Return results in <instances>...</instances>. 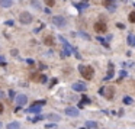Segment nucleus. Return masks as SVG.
Instances as JSON below:
<instances>
[{
    "mask_svg": "<svg viewBox=\"0 0 135 129\" xmlns=\"http://www.w3.org/2000/svg\"><path fill=\"white\" fill-rule=\"evenodd\" d=\"M81 102H83V103H90V99H89V97H86V96H84L83 99H81Z\"/></svg>",
    "mask_w": 135,
    "mask_h": 129,
    "instance_id": "26",
    "label": "nucleus"
},
{
    "mask_svg": "<svg viewBox=\"0 0 135 129\" xmlns=\"http://www.w3.org/2000/svg\"><path fill=\"white\" fill-rule=\"evenodd\" d=\"M4 97V92H0V99H3Z\"/></svg>",
    "mask_w": 135,
    "mask_h": 129,
    "instance_id": "29",
    "label": "nucleus"
},
{
    "mask_svg": "<svg viewBox=\"0 0 135 129\" xmlns=\"http://www.w3.org/2000/svg\"><path fill=\"white\" fill-rule=\"evenodd\" d=\"M41 119H44V116H42V115H38V116H35V118L32 119V122H38V120H41Z\"/></svg>",
    "mask_w": 135,
    "mask_h": 129,
    "instance_id": "22",
    "label": "nucleus"
},
{
    "mask_svg": "<svg viewBox=\"0 0 135 129\" xmlns=\"http://www.w3.org/2000/svg\"><path fill=\"white\" fill-rule=\"evenodd\" d=\"M128 19H129V22L135 23V12H131V13H129V16H128Z\"/></svg>",
    "mask_w": 135,
    "mask_h": 129,
    "instance_id": "17",
    "label": "nucleus"
},
{
    "mask_svg": "<svg viewBox=\"0 0 135 129\" xmlns=\"http://www.w3.org/2000/svg\"><path fill=\"white\" fill-rule=\"evenodd\" d=\"M124 103H125V104H132V103H134V100H132V97L125 96V97H124Z\"/></svg>",
    "mask_w": 135,
    "mask_h": 129,
    "instance_id": "15",
    "label": "nucleus"
},
{
    "mask_svg": "<svg viewBox=\"0 0 135 129\" xmlns=\"http://www.w3.org/2000/svg\"><path fill=\"white\" fill-rule=\"evenodd\" d=\"M39 81L41 83H47V75H39Z\"/></svg>",
    "mask_w": 135,
    "mask_h": 129,
    "instance_id": "25",
    "label": "nucleus"
},
{
    "mask_svg": "<svg viewBox=\"0 0 135 129\" xmlns=\"http://www.w3.org/2000/svg\"><path fill=\"white\" fill-rule=\"evenodd\" d=\"M0 125H2V123H0Z\"/></svg>",
    "mask_w": 135,
    "mask_h": 129,
    "instance_id": "31",
    "label": "nucleus"
},
{
    "mask_svg": "<svg viewBox=\"0 0 135 129\" xmlns=\"http://www.w3.org/2000/svg\"><path fill=\"white\" fill-rule=\"evenodd\" d=\"M79 71L83 75V78H86V80H91L93 74H95V71H93V68L90 65H80L79 67Z\"/></svg>",
    "mask_w": 135,
    "mask_h": 129,
    "instance_id": "1",
    "label": "nucleus"
},
{
    "mask_svg": "<svg viewBox=\"0 0 135 129\" xmlns=\"http://www.w3.org/2000/svg\"><path fill=\"white\" fill-rule=\"evenodd\" d=\"M31 77H32V80H33V81H39V75H38L37 73H33L32 75H31Z\"/></svg>",
    "mask_w": 135,
    "mask_h": 129,
    "instance_id": "21",
    "label": "nucleus"
},
{
    "mask_svg": "<svg viewBox=\"0 0 135 129\" xmlns=\"http://www.w3.org/2000/svg\"><path fill=\"white\" fill-rule=\"evenodd\" d=\"M15 102H16V104H18V106H23V104L28 102V97H26L25 94H18V96H16V99H15Z\"/></svg>",
    "mask_w": 135,
    "mask_h": 129,
    "instance_id": "8",
    "label": "nucleus"
},
{
    "mask_svg": "<svg viewBox=\"0 0 135 129\" xmlns=\"http://www.w3.org/2000/svg\"><path fill=\"white\" fill-rule=\"evenodd\" d=\"M19 20H20V23H23V25H28V23H31L33 20V16L31 15V13H28V12H22V13L19 15Z\"/></svg>",
    "mask_w": 135,
    "mask_h": 129,
    "instance_id": "3",
    "label": "nucleus"
},
{
    "mask_svg": "<svg viewBox=\"0 0 135 129\" xmlns=\"http://www.w3.org/2000/svg\"><path fill=\"white\" fill-rule=\"evenodd\" d=\"M44 104H45V102H44V100H41L39 103L33 104V106H31L29 109H28V113H39V112H41V106H44Z\"/></svg>",
    "mask_w": 135,
    "mask_h": 129,
    "instance_id": "4",
    "label": "nucleus"
},
{
    "mask_svg": "<svg viewBox=\"0 0 135 129\" xmlns=\"http://www.w3.org/2000/svg\"><path fill=\"white\" fill-rule=\"evenodd\" d=\"M99 94L105 96L106 99H112L115 96V90H113V87H103V89L99 90Z\"/></svg>",
    "mask_w": 135,
    "mask_h": 129,
    "instance_id": "2",
    "label": "nucleus"
},
{
    "mask_svg": "<svg viewBox=\"0 0 135 129\" xmlns=\"http://www.w3.org/2000/svg\"><path fill=\"white\" fill-rule=\"evenodd\" d=\"M66 115L67 116H71V118H77V116L80 115V112H79V109H76V107H67Z\"/></svg>",
    "mask_w": 135,
    "mask_h": 129,
    "instance_id": "7",
    "label": "nucleus"
},
{
    "mask_svg": "<svg viewBox=\"0 0 135 129\" xmlns=\"http://www.w3.org/2000/svg\"><path fill=\"white\" fill-rule=\"evenodd\" d=\"M8 129H20V125H19L18 122H12L8 125Z\"/></svg>",
    "mask_w": 135,
    "mask_h": 129,
    "instance_id": "14",
    "label": "nucleus"
},
{
    "mask_svg": "<svg viewBox=\"0 0 135 129\" xmlns=\"http://www.w3.org/2000/svg\"><path fill=\"white\" fill-rule=\"evenodd\" d=\"M128 44L131 45V47H135V35H128Z\"/></svg>",
    "mask_w": 135,
    "mask_h": 129,
    "instance_id": "13",
    "label": "nucleus"
},
{
    "mask_svg": "<svg viewBox=\"0 0 135 129\" xmlns=\"http://www.w3.org/2000/svg\"><path fill=\"white\" fill-rule=\"evenodd\" d=\"M80 35H81L83 38H86V39H90V36H89V35H86L84 32H80Z\"/></svg>",
    "mask_w": 135,
    "mask_h": 129,
    "instance_id": "27",
    "label": "nucleus"
},
{
    "mask_svg": "<svg viewBox=\"0 0 135 129\" xmlns=\"http://www.w3.org/2000/svg\"><path fill=\"white\" fill-rule=\"evenodd\" d=\"M126 75H128V73H126V71H124V70H122V71H120V73H119V77H120V78L126 77Z\"/></svg>",
    "mask_w": 135,
    "mask_h": 129,
    "instance_id": "24",
    "label": "nucleus"
},
{
    "mask_svg": "<svg viewBox=\"0 0 135 129\" xmlns=\"http://www.w3.org/2000/svg\"><path fill=\"white\" fill-rule=\"evenodd\" d=\"M73 90H76V92H84L86 90V84L84 83H74Z\"/></svg>",
    "mask_w": 135,
    "mask_h": 129,
    "instance_id": "9",
    "label": "nucleus"
},
{
    "mask_svg": "<svg viewBox=\"0 0 135 129\" xmlns=\"http://www.w3.org/2000/svg\"><path fill=\"white\" fill-rule=\"evenodd\" d=\"M31 4H32L33 7H37V9H41V4L38 3L37 0H32V2H31Z\"/></svg>",
    "mask_w": 135,
    "mask_h": 129,
    "instance_id": "20",
    "label": "nucleus"
},
{
    "mask_svg": "<svg viewBox=\"0 0 135 129\" xmlns=\"http://www.w3.org/2000/svg\"><path fill=\"white\" fill-rule=\"evenodd\" d=\"M3 110H4V106H3V104H2V103H0V115L3 113Z\"/></svg>",
    "mask_w": 135,
    "mask_h": 129,
    "instance_id": "28",
    "label": "nucleus"
},
{
    "mask_svg": "<svg viewBox=\"0 0 135 129\" xmlns=\"http://www.w3.org/2000/svg\"><path fill=\"white\" fill-rule=\"evenodd\" d=\"M0 6L2 7H10V6H13V0H0Z\"/></svg>",
    "mask_w": 135,
    "mask_h": 129,
    "instance_id": "11",
    "label": "nucleus"
},
{
    "mask_svg": "<svg viewBox=\"0 0 135 129\" xmlns=\"http://www.w3.org/2000/svg\"><path fill=\"white\" fill-rule=\"evenodd\" d=\"M45 3H47L48 7H52V6L55 4V0H45Z\"/></svg>",
    "mask_w": 135,
    "mask_h": 129,
    "instance_id": "19",
    "label": "nucleus"
},
{
    "mask_svg": "<svg viewBox=\"0 0 135 129\" xmlns=\"http://www.w3.org/2000/svg\"><path fill=\"white\" fill-rule=\"evenodd\" d=\"M112 77H113V64L110 63V64H109V73H108V75H106L105 80H110Z\"/></svg>",
    "mask_w": 135,
    "mask_h": 129,
    "instance_id": "12",
    "label": "nucleus"
},
{
    "mask_svg": "<svg viewBox=\"0 0 135 129\" xmlns=\"http://www.w3.org/2000/svg\"><path fill=\"white\" fill-rule=\"evenodd\" d=\"M112 2H115V0H112Z\"/></svg>",
    "mask_w": 135,
    "mask_h": 129,
    "instance_id": "30",
    "label": "nucleus"
},
{
    "mask_svg": "<svg viewBox=\"0 0 135 129\" xmlns=\"http://www.w3.org/2000/svg\"><path fill=\"white\" fill-rule=\"evenodd\" d=\"M86 128H96V122H91V120L86 122Z\"/></svg>",
    "mask_w": 135,
    "mask_h": 129,
    "instance_id": "18",
    "label": "nucleus"
},
{
    "mask_svg": "<svg viewBox=\"0 0 135 129\" xmlns=\"http://www.w3.org/2000/svg\"><path fill=\"white\" fill-rule=\"evenodd\" d=\"M52 23L55 26H58V28H62V26H66V19L62 16H54L52 18Z\"/></svg>",
    "mask_w": 135,
    "mask_h": 129,
    "instance_id": "5",
    "label": "nucleus"
},
{
    "mask_svg": "<svg viewBox=\"0 0 135 129\" xmlns=\"http://www.w3.org/2000/svg\"><path fill=\"white\" fill-rule=\"evenodd\" d=\"M97 41H99V42H102V44H103V45H105V47H109V45L106 44V41H105V39H103V38H102V36H97Z\"/></svg>",
    "mask_w": 135,
    "mask_h": 129,
    "instance_id": "23",
    "label": "nucleus"
},
{
    "mask_svg": "<svg viewBox=\"0 0 135 129\" xmlns=\"http://www.w3.org/2000/svg\"><path fill=\"white\" fill-rule=\"evenodd\" d=\"M95 31L99 33H105L108 31V26H106L105 22H96L95 23Z\"/></svg>",
    "mask_w": 135,
    "mask_h": 129,
    "instance_id": "6",
    "label": "nucleus"
},
{
    "mask_svg": "<svg viewBox=\"0 0 135 129\" xmlns=\"http://www.w3.org/2000/svg\"><path fill=\"white\" fill-rule=\"evenodd\" d=\"M44 44L48 45V47H52V45H54V38H52L51 35H45L44 36Z\"/></svg>",
    "mask_w": 135,
    "mask_h": 129,
    "instance_id": "10",
    "label": "nucleus"
},
{
    "mask_svg": "<svg viewBox=\"0 0 135 129\" xmlns=\"http://www.w3.org/2000/svg\"><path fill=\"white\" fill-rule=\"evenodd\" d=\"M47 118L49 119V120H60V116H58V115H48Z\"/></svg>",
    "mask_w": 135,
    "mask_h": 129,
    "instance_id": "16",
    "label": "nucleus"
}]
</instances>
